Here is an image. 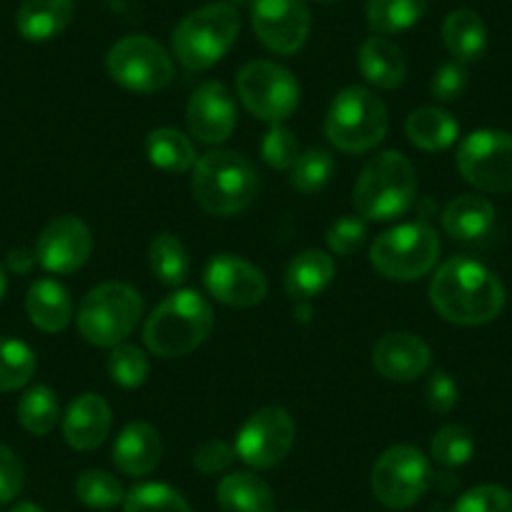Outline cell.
<instances>
[{
    "label": "cell",
    "instance_id": "1",
    "mask_svg": "<svg viewBox=\"0 0 512 512\" xmlns=\"http://www.w3.org/2000/svg\"><path fill=\"white\" fill-rule=\"evenodd\" d=\"M505 287L485 264L455 256L447 259L430 282V302L445 322L480 327L505 309Z\"/></svg>",
    "mask_w": 512,
    "mask_h": 512
},
{
    "label": "cell",
    "instance_id": "2",
    "mask_svg": "<svg viewBox=\"0 0 512 512\" xmlns=\"http://www.w3.org/2000/svg\"><path fill=\"white\" fill-rule=\"evenodd\" d=\"M194 199L206 214L234 216L249 209L259 194V174L239 151L216 149L201 156L191 176Z\"/></svg>",
    "mask_w": 512,
    "mask_h": 512
},
{
    "label": "cell",
    "instance_id": "3",
    "mask_svg": "<svg viewBox=\"0 0 512 512\" xmlns=\"http://www.w3.org/2000/svg\"><path fill=\"white\" fill-rule=\"evenodd\" d=\"M214 309L194 289H179L151 312L144 327V342L151 354L164 359L184 357L209 339Z\"/></svg>",
    "mask_w": 512,
    "mask_h": 512
},
{
    "label": "cell",
    "instance_id": "4",
    "mask_svg": "<svg viewBox=\"0 0 512 512\" xmlns=\"http://www.w3.org/2000/svg\"><path fill=\"white\" fill-rule=\"evenodd\" d=\"M417 199V171L400 151L369 159L354 184V209L364 221H392L407 214Z\"/></svg>",
    "mask_w": 512,
    "mask_h": 512
},
{
    "label": "cell",
    "instance_id": "5",
    "mask_svg": "<svg viewBox=\"0 0 512 512\" xmlns=\"http://www.w3.org/2000/svg\"><path fill=\"white\" fill-rule=\"evenodd\" d=\"M390 116L387 106L374 91L349 86L337 93L324 118V136L344 154H367L387 136Z\"/></svg>",
    "mask_w": 512,
    "mask_h": 512
},
{
    "label": "cell",
    "instance_id": "6",
    "mask_svg": "<svg viewBox=\"0 0 512 512\" xmlns=\"http://www.w3.org/2000/svg\"><path fill=\"white\" fill-rule=\"evenodd\" d=\"M241 31V16L229 3H209L196 8L174 28L171 48L179 63L189 71H206L216 66Z\"/></svg>",
    "mask_w": 512,
    "mask_h": 512
},
{
    "label": "cell",
    "instance_id": "7",
    "mask_svg": "<svg viewBox=\"0 0 512 512\" xmlns=\"http://www.w3.org/2000/svg\"><path fill=\"white\" fill-rule=\"evenodd\" d=\"M144 317V297L126 282H103L93 287L78 307L76 324L93 347H116L126 342Z\"/></svg>",
    "mask_w": 512,
    "mask_h": 512
},
{
    "label": "cell",
    "instance_id": "8",
    "mask_svg": "<svg viewBox=\"0 0 512 512\" xmlns=\"http://www.w3.org/2000/svg\"><path fill=\"white\" fill-rule=\"evenodd\" d=\"M440 236L425 221L387 229L372 241L369 264L392 282H417L437 267Z\"/></svg>",
    "mask_w": 512,
    "mask_h": 512
},
{
    "label": "cell",
    "instance_id": "9",
    "mask_svg": "<svg viewBox=\"0 0 512 512\" xmlns=\"http://www.w3.org/2000/svg\"><path fill=\"white\" fill-rule=\"evenodd\" d=\"M236 93L254 118L282 123L297 111L302 88L289 68L274 61H251L236 76Z\"/></svg>",
    "mask_w": 512,
    "mask_h": 512
},
{
    "label": "cell",
    "instance_id": "10",
    "mask_svg": "<svg viewBox=\"0 0 512 512\" xmlns=\"http://www.w3.org/2000/svg\"><path fill=\"white\" fill-rule=\"evenodd\" d=\"M106 71L126 91L159 93L174 78V61L151 36H123L108 48Z\"/></svg>",
    "mask_w": 512,
    "mask_h": 512
},
{
    "label": "cell",
    "instance_id": "11",
    "mask_svg": "<svg viewBox=\"0 0 512 512\" xmlns=\"http://www.w3.org/2000/svg\"><path fill=\"white\" fill-rule=\"evenodd\" d=\"M430 485V460L415 445H395L384 450L372 467L374 497L390 510L412 507L417 500H422Z\"/></svg>",
    "mask_w": 512,
    "mask_h": 512
},
{
    "label": "cell",
    "instance_id": "12",
    "mask_svg": "<svg viewBox=\"0 0 512 512\" xmlns=\"http://www.w3.org/2000/svg\"><path fill=\"white\" fill-rule=\"evenodd\" d=\"M457 169L462 179L487 194L512 191V134L480 128L457 149Z\"/></svg>",
    "mask_w": 512,
    "mask_h": 512
},
{
    "label": "cell",
    "instance_id": "13",
    "mask_svg": "<svg viewBox=\"0 0 512 512\" xmlns=\"http://www.w3.org/2000/svg\"><path fill=\"white\" fill-rule=\"evenodd\" d=\"M297 440V422L284 407L269 405L256 410L241 425L234 440L236 457L254 470L277 467L292 452Z\"/></svg>",
    "mask_w": 512,
    "mask_h": 512
},
{
    "label": "cell",
    "instance_id": "14",
    "mask_svg": "<svg viewBox=\"0 0 512 512\" xmlns=\"http://www.w3.org/2000/svg\"><path fill=\"white\" fill-rule=\"evenodd\" d=\"M251 26L264 48L294 56L307 43L312 13L307 0H251Z\"/></svg>",
    "mask_w": 512,
    "mask_h": 512
},
{
    "label": "cell",
    "instance_id": "15",
    "mask_svg": "<svg viewBox=\"0 0 512 512\" xmlns=\"http://www.w3.org/2000/svg\"><path fill=\"white\" fill-rule=\"evenodd\" d=\"M204 287L226 307L249 309L262 304L269 292L264 272L236 254H216L204 269Z\"/></svg>",
    "mask_w": 512,
    "mask_h": 512
},
{
    "label": "cell",
    "instance_id": "16",
    "mask_svg": "<svg viewBox=\"0 0 512 512\" xmlns=\"http://www.w3.org/2000/svg\"><path fill=\"white\" fill-rule=\"evenodd\" d=\"M93 234L83 219L73 214L56 216L41 231L36 259L51 274H76L91 259Z\"/></svg>",
    "mask_w": 512,
    "mask_h": 512
},
{
    "label": "cell",
    "instance_id": "17",
    "mask_svg": "<svg viewBox=\"0 0 512 512\" xmlns=\"http://www.w3.org/2000/svg\"><path fill=\"white\" fill-rule=\"evenodd\" d=\"M186 126L199 144H224L236 128V103L229 88L219 81L201 83L186 106Z\"/></svg>",
    "mask_w": 512,
    "mask_h": 512
},
{
    "label": "cell",
    "instance_id": "18",
    "mask_svg": "<svg viewBox=\"0 0 512 512\" xmlns=\"http://www.w3.org/2000/svg\"><path fill=\"white\" fill-rule=\"evenodd\" d=\"M372 364L390 382H415L430 372L432 349L417 334L392 332L374 344Z\"/></svg>",
    "mask_w": 512,
    "mask_h": 512
},
{
    "label": "cell",
    "instance_id": "19",
    "mask_svg": "<svg viewBox=\"0 0 512 512\" xmlns=\"http://www.w3.org/2000/svg\"><path fill=\"white\" fill-rule=\"evenodd\" d=\"M111 422L113 415L108 402L96 392H86L68 405L66 417H63V437L78 452L96 450L106 442Z\"/></svg>",
    "mask_w": 512,
    "mask_h": 512
},
{
    "label": "cell",
    "instance_id": "20",
    "mask_svg": "<svg viewBox=\"0 0 512 512\" xmlns=\"http://www.w3.org/2000/svg\"><path fill=\"white\" fill-rule=\"evenodd\" d=\"M161 455H164V445H161L159 430L149 422H131L118 432L111 460L123 475L146 477L159 467Z\"/></svg>",
    "mask_w": 512,
    "mask_h": 512
},
{
    "label": "cell",
    "instance_id": "21",
    "mask_svg": "<svg viewBox=\"0 0 512 512\" xmlns=\"http://www.w3.org/2000/svg\"><path fill=\"white\" fill-rule=\"evenodd\" d=\"M357 63L364 81L379 91H395L407 78L405 53L387 36H369L359 46Z\"/></svg>",
    "mask_w": 512,
    "mask_h": 512
},
{
    "label": "cell",
    "instance_id": "22",
    "mask_svg": "<svg viewBox=\"0 0 512 512\" xmlns=\"http://www.w3.org/2000/svg\"><path fill=\"white\" fill-rule=\"evenodd\" d=\"M495 226V206L477 194H462L442 211V229L455 241H480Z\"/></svg>",
    "mask_w": 512,
    "mask_h": 512
},
{
    "label": "cell",
    "instance_id": "23",
    "mask_svg": "<svg viewBox=\"0 0 512 512\" xmlns=\"http://www.w3.org/2000/svg\"><path fill=\"white\" fill-rule=\"evenodd\" d=\"M26 312L33 327H38L41 332H63L73 319L71 292L56 279H38L28 289Z\"/></svg>",
    "mask_w": 512,
    "mask_h": 512
},
{
    "label": "cell",
    "instance_id": "24",
    "mask_svg": "<svg viewBox=\"0 0 512 512\" xmlns=\"http://www.w3.org/2000/svg\"><path fill=\"white\" fill-rule=\"evenodd\" d=\"M76 16L73 0H23L16 26L26 41L43 43L61 36Z\"/></svg>",
    "mask_w": 512,
    "mask_h": 512
},
{
    "label": "cell",
    "instance_id": "25",
    "mask_svg": "<svg viewBox=\"0 0 512 512\" xmlns=\"http://www.w3.org/2000/svg\"><path fill=\"white\" fill-rule=\"evenodd\" d=\"M337 267L334 259L322 249H307L289 262L284 274V289L294 302H312L332 284Z\"/></svg>",
    "mask_w": 512,
    "mask_h": 512
},
{
    "label": "cell",
    "instance_id": "26",
    "mask_svg": "<svg viewBox=\"0 0 512 512\" xmlns=\"http://www.w3.org/2000/svg\"><path fill=\"white\" fill-rule=\"evenodd\" d=\"M216 500L224 512H277L274 492L254 472H231L216 487Z\"/></svg>",
    "mask_w": 512,
    "mask_h": 512
},
{
    "label": "cell",
    "instance_id": "27",
    "mask_svg": "<svg viewBox=\"0 0 512 512\" xmlns=\"http://www.w3.org/2000/svg\"><path fill=\"white\" fill-rule=\"evenodd\" d=\"M405 131L412 146L435 154V151H445L455 144L460 136V123L445 108L422 106L407 116Z\"/></svg>",
    "mask_w": 512,
    "mask_h": 512
},
{
    "label": "cell",
    "instance_id": "28",
    "mask_svg": "<svg viewBox=\"0 0 512 512\" xmlns=\"http://www.w3.org/2000/svg\"><path fill=\"white\" fill-rule=\"evenodd\" d=\"M442 41H445V48L455 61H480L487 48L485 21L470 8H457L442 23Z\"/></svg>",
    "mask_w": 512,
    "mask_h": 512
},
{
    "label": "cell",
    "instance_id": "29",
    "mask_svg": "<svg viewBox=\"0 0 512 512\" xmlns=\"http://www.w3.org/2000/svg\"><path fill=\"white\" fill-rule=\"evenodd\" d=\"M146 156L151 166L164 174H186L196 166V146L179 128H154L146 139Z\"/></svg>",
    "mask_w": 512,
    "mask_h": 512
},
{
    "label": "cell",
    "instance_id": "30",
    "mask_svg": "<svg viewBox=\"0 0 512 512\" xmlns=\"http://www.w3.org/2000/svg\"><path fill=\"white\" fill-rule=\"evenodd\" d=\"M149 267L151 274L166 287H181L191 272L189 251L181 244L179 236L161 231L149 244Z\"/></svg>",
    "mask_w": 512,
    "mask_h": 512
},
{
    "label": "cell",
    "instance_id": "31",
    "mask_svg": "<svg viewBox=\"0 0 512 512\" xmlns=\"http://www.w3.org/2000/svg\"><path fill=\"white\" fill-rule=\"evenodd\" d=\"M427 0H367V23L374 36H395L422 21Z\"/></svg>",
    "mask_w": 512,
    "mask_h": 512
},
{
    "label": "cell",
    "instance_id": "32",
    "mask_svg": "<svg viewBox=\"0 0 512 512\" xmlns=\"http://www.w3.org/2000/svg\"><path fill=\"white\" fill-rule=\"evenodd\" d=\"M58 417H61L58 397L46 384H36L18 400V422L31 435H48L58 425Z\"/></svg>",
    "mask_w": 512,
    "mask_h": 512
},
{
    "label": "cell",
    "instance_id": "33",
    "mask_svg": "<svg viewBox=\"0 0 512 512\" xmlns=\"http://www.w3.org/2000/svg\"><path fill=\"white\" fill-rule=\"evenodd\" d=\"M36 352L21 339H0V392L26 387L36 374Z\"/></svg>",
    "mask_w": 512,
    "mask_h": 512
},
{
    "label": "cell",
    "instance_id": "34",
    "mask_svg": "<svg viewBox=\"0 0 512 512\" xmlns=\"http://www.w3.org/2000/svg\"><path fill=\"white\" fill-rule=\"evenodd\" d=\"M334 174V156L327 149H307L289 169V186L299 194H317Z\"/></svg>",
    "mask_w": 512,
    "mask_h": 512
},
{
    "label": "cell",
    "instance_id": "35",
    "mask_svg": "<svg viewBox=\"0 0 512 512\" xmlns=\"http://www.w3.org/2000/svg\"><path fill=\"white\" fill-rule=\"evenodd\" d=\"M123 512H194L179 490L164 482H144L126 492Z\"/></svg>",
    "mask_w": 512,
    "mask_h": 512
},
{
    "label": "cell",
    "instance_id": "36",
    "mask_svg": "<svg viewBox=\"0 0 512 512\" xmlns=\"http://www.w3.org/2000/svg\"><path fill=\"white\" fill-rule=\"evenodd\" d=\"M475 455V435L465 425H445L430 442V457L442 467L467 465Z\"/></svg>",
    "mask_w": 512,
    "mask_h": 512
},
{
    "label": "cell",
    "instance_id": "37",
    "mask_svg": "<svg viewBox=\"0 0 512 512\" xmlns=\"http://www.w3.org/2000/svg\"><path fill=\"white\" fill-rule=\"evenodd\" d=\"M73 490H76L78 500L86 507H91V510H111V507L121 505L126 500L121 482L111 472L103 470L81 472Z\"/></svg>",
    "mask_w": 512,
    "mask_h": 512
},
{
    "label": "cell",
    "instance_id": "38",
    "mask_svg": "<svg viewBox=\"0 0 512 512\" xmlns=\"http://www.w3.org/2000/svg\"><path fill=\"white\" fill-rule=\"evenodd\" d=\"M108 377L116 384L126 387V390H136L149 379L151 364L144 349L134 347V344H116L108 354Z\"/></svg>",
    "mask_w": 512,
    "mask_h": 512
},
{
    "label": "cell",
    "instance_id": "39",
    "mask_svg": "<svg viewBox=\"0 0 512 512\" xmlns=\"http://www.w3.org/2000/svg\"><path fill=\"white\" fill-rule=\"evenodd\" d=\"M299 154L302 151H299V141L294 131H289L282 123H274L262 141V156L267 166H272L274 171H289Z\"/></svg>",
    "mask_w": 512,
    "mask_h": 512
},
{
    "label": "cell",
    "instance_id": "40",
    "mask_svg": "<svg viewBox=\"0 0 512 512\" xmlns=\"http://www.w3.org/2000/svg\"><path fill=\"white\" fill-rule=\"evenodd\" d=\"M367 241V224L362 216H342L327 229V246L337 256H352Z\"/></svg>",
    "mask_w": 512,
    "mask_h": 512
},
{
    "label": "cell",
    "instance_id": "41",
    "mask_svg": "<svg viewBox=\"0 0 512 512\" xmlns=\"http://www.w3.org/2000/svg\"><path fill=\"white\" fill-rule=\"evenodd\" d=\"M452 512H512V495L500 485L472 487L455 502Z\"/></svg>",
    "mask_w": 512,
    "mask_h": 512
},
{
    "label": "cell",
    "instance_id": "42",
    "mask_svg": "<svg viewBox=\"0 0 512 512\" xmlns=\"http://www.w3.org/2000/svg\"><path fill=\"white\" fill-rule=\"evenodd\" d=\"M467 81H470V73H467L465 63L460 61L442 63V66L435 71V76H432L430 91L437 101L452 103L465 93Z\"/></svg>",
    "mask_w": 512,
    "mask_h": 512
},
{
    "label": "cell",
    "instance_id": "43",
    "mask_svg": "<svg viewBox=\"0 0 512 512\" xmlns=\"http://www.w3.org/2000/svg\"><path fill=\"white\" fill-rule=\"evenodd\" d=\"M425 397L432 412H437V415H450L457 407V402H460V387H457V382L445 369H437L427 379Z\"/></svg>",
    "mask_w": 512,
    "mask_h": 512
},
{
    "label": "cell",
    "instance_id": "44",
    "mask_svg": "<svg viewBox=\"0 0 512 512\" xmlns=\"http://www.w3.org/2000/svg\"><path fill=\"white\" fill-rule=\"evenodd\" d=\"M26 485V470L23 462L11 447L0 445V505L16 500Z\"/></svg>",
    "mask_w": 512,
    "mask_h": 512
},
{
    "label": "cell",
    "instance_id": "45",
    "mask_svg": "<svg viewBox=\"0 0 512 512\" xmlns=\"http://www.w3.org/2000/svg\"><path fill=\"white\" fill-rule=\"evenodd\" d=\"M236 460L234 445L224 440H209L204 445L196 447L194 452V467L204 475H216V472H224L231 462Z\"/></svg>",
    "mask_w": 512,
    "mask_h": 512
},
{
    "label": "cell",
    "instance_id": "46",
    "mask_svg": "<svg viewBox=\"0 0 512 512\" xmlns=\"http://www.w3.org/2000/svg\"><path fill=\"white\" fill-rule=\"evenodd\" d=\"M36 262H38L36 249H33V251L16 249V251H11V256H8V267H11L13 272H18V274L28 272V269H31Z\"/></svg>",
    "mask_w": 512,
    "mask_h": 512
},
{
    "label": "cell",
    "instance_id": "47",
    "mask_svg": "<svg viewBox=\"0 0 512 512\" xmlns=\"http://www.w3.org/2000/svg\"><path fill=\"white\" fill-rule=\"evenodd\" d=\"M294 317H297L299 322H309V317H312V304H309V302H297V309H294Z\"/></svg>",
    "mask_w": 512,
    "mask_h": 512
},
{
    "label": "cell",
    "instance_id": "48",
    "mask_svg": "<svg viewBox=\"0 0 512 512\" xmlns=\"http://www.w3.org/2000/svg\"><path fill=\"white\" fill-rule=\"evenodd\" d=\"M11 512H43V510L36 505V502H21V505L13 507Z\"/></svg>",
    "mask_w": 512,
    "mask_h": 512
},
{
    "label": "cell",
    "instance_id": "49",
    "mask_svg": "<svg viewBox=\"0 0 512 512\" xmlns=\"http://www.w3.org/2000/svg\"><path fill=\"white\" fill-rule=\"evenodd\" d=\"M3 294H6V272L0 267V299H3Z\"/></svg>",
    "mask_w": 512,
    "mask_h": 512
},
{
    "label": "cell",
    "instance_id": "50",
    "mask_svg": "<svg viewBox=\"0 0 512 512\" xmlns=\"http://www.w3.org/2000/svg\"><path fill=\"white\" fill-rule=\"evenodd\" d=\"M224 3H229V6H241V3H246V0H224Z\"/></svg>",
    "mask_w": 512,
    "mask_h": 512
},
{
    "label": "cell",
    "instance_id": "51",
    "mask_svg": "<svg viewBox=\"0 0 512 512\" xmlns=\"http://www.w3.org/2000/svg\"><path fill=\"white\" fill-rule=\"evenodd\" d=\"M319 3H337V0H319Z\"/></svg>",
    "mask_w": 512,
    "mask_h": 512
}]
</instances>
